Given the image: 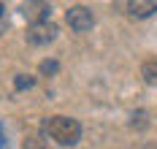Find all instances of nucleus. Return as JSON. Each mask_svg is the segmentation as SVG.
Listing matches in <instances>:
<instances>
[{
    "mask_svg": "<svg viewBox=\"0 0 157 149\" xmlns=\"http://www.w3.org/2000/svg\"><path fill=\"white\" fill-rule=\"evenodd\" d=\"M44 133L54 144L60 147H73L78 138H81V125H78L73 117H65V114H54L44 122Z\"/></svg>",
    "mask_w": 157,
    "mask_h": 149,
    "instance_id": "1",
    "label": "nucleus"
},
{
    "mask_svg": "<svg viewBox=\"0 0 157 149\" xmlns=\"http://www.w3.org/2000/svg\"><path fill=\"white\" fill-rule=\"evenodd\" d=\"M65 22L71 25V30H76V33H87V30H92L95 17H92V11L84 8V6H71V8L65 11Z\"/></svg>",
    "mask_w": 157,
    "mask_h": 149,
    "instance_id": "2",
    "label": "nucleus"
},
{
    "mask_svg": "<svg viewBox=\"0 0 157 149\" xmlns=\"http://www.w3.org/2000/svg\"><path fill=\"white\" fill-rule=\"evenodd\" d=\"M54 35H57V25L54 22H35L30 25V30H27V41H30L33 46H44L49 41H54Z\"/></svg>",
    "mask_w": 157,
    "mask_h": 149,
    "instance_id": "3",
    "label": "nucleus"
},
{
    "mask_svg": "<svg viewBox=\"0 0 157 149\" xmlns=\"http://www.w3.org/2000/svg\"><path fill=\"white\" fill-rule=\"evenodd\" d=\"M155 11H157V0H130L127 3V14L130 17L144 19V17H152Z\"/></svg>",
    "mask_w": 157,
    "mask_h": 149,
    "instance_id": "4",
    "label": "nucleus"
},
{
    "mask_svg": "<svg viewBox=\"0 0 157 149\" xmlns=\"http://www.w3.org/2000/svg\"><path fill=\"white\" fill-rule=\"evenodd\" d=\"M22 14L30 17L33 25H35V22H46L49 19V6L46 3H30V6H22Z\"/></svg>",
    "mask_w": 157,
    "mask_h": 149,
    "instance_id": "5",
    "label": "nucleus"
},
{
    "mask_svg": "<svg viewBox=\"0 0 157 149\" xmlns=\"http://www.w3.org/2000/svg\"><path fill=\"white\" fill-rule=\"evenodd\" d=\"M141 76H144L146 84H157V63L155 60H146L141 65Z\"/></svg>",
    "mask_w": 157,
    "mask_h": 149,
    "instance_id": "6",
    "label": "nucleus"
},
{
    "mask_svg": "<svg viewBox=\"0 0 157 149\" xmlns=\"http://www.w3.org/2000/svg\"><path fill=\"white\" fill-rule=\"evenodd\" d=\"M33 84H35V79L27 76V73H19V76L14 79V87H16V90H27V87H33Z\"/></svg>",
    "mask_w": 157,
    "mask_h": 149,
    "instance_id": "7",
    "label": "nucleus"
},
{
    "mask_svg": "<svg viewBox=\"0 0 157 149\" xmlns=\"http://www.w3.org/2000/svg\"><path fill=\"white\" fill-rule=\"evenodd\" d=\"M25 149H41V138L38 136H27L25 138Z\"/></svg>",
    "mask_w": 157,
    "mask_h": 149,
    "instance_id": "8",
    "label": "nucleus"
},
{
    "mask_svg": "<svg viewBox=\"0 0 157 149\" xmlns=\"http://www.w3.org/2000/svg\"><path fill=\"white\" fill-rule=\"evenodd\" d=\"M54 71H57V63L54 60H44L41 63V73H54Z\"/></svg>",
    "mask_w": 157,
    "mask_h": 149,
    "instance_id": "9",
    "label": "nucleus"
},
{
    "mask_svg": "<svg viewBox=\"0 0 157 149\" xmlns=\"http://www.w3.org/2000/svg\"><path fill=\"white\" fill-rule=\"evenodd\" d=\"M6 147V130H3V125H0V149Z\"/></svg>",
    "mask_w": 157,
    "mask_h": 149,
    "instance_id": "10",
    "label": "nucleus"
},
{
    "mask_svg": "<svg viewBox=\"0 0 157 149\" xmlns=\"http://www.w3.org/2000/svg\"><path fill=\"white\" fill-rule=\"evenodd\" d=\"M3 11H6V8H3V3H0V17H3Z\"/></svg>",
    "mask_w": 157,
    "mask_h": 149,
    "instance_id": "11",
    "label": "nucleus"
}]
</instances>
